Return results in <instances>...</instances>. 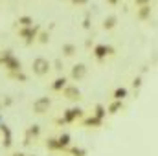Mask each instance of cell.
I'll return each instance as SVG.
<instances>
[{"label": "cell", "instance_id": "obj_1", "mask_svg": "<svg viewBox=\"0 0 158 156\" xmlns=\"http://www.w3.org/2000/svg\"><path fill=\"white\" fill-rule=\"evenodd\" d=\"M31 70H33V74L35 76H46L50 70H52V63L48 61V59H44V57H37V59H33V63H31Z\"/></svg>", "mask_w": 158, "mask_h": 156}, {"label": "cell", "instance_id": "obj_2", "mask_svg": "<svg viewBox=\"0 0 158 156\" xmlns=\"http://www.w3.org/2000/svg\"><path fill=\"white\" fill-rule=\"evenodd\" d=\"M39 31H40V28L33 24V26H28V28H20L19 30V35L26 40V44H31L33 40H37V33Z\"/></svg>", "mask_w": 158, "mask_h": 156}, {"label": "cell", "instance_id": "obj_3", "mask_svg": "<svg viewBox=\"0 0 158 156\" xmlns=\"http://www.w3.org/2000/svg\"><path fill=\"white\" fill-rule=\"evenodd\" d=\"M83 116H85V110L79 109V107H74V109H68V110L63 112V117L59 119V123H72V121H76Z\"/></svg>", "mask_w": 158, "mask_h": 156}, {"label": "cell", "instance_id": "obj_4", "mask_svg": "<svg viewBox=\"0 0 158 156\" xmlns=\"http://www.w3.org/2000/svg\"><path fill=\"white\" fill-rule=\"evenodd\" d=\"M50 107H52V99L50 97H39V99H35L33 101V112L35 114H46L48 110H50Z\"/></svg>", "mask_w": 158, "mask_h": 156}, {"label": "cell", "instance_id": "obj_5", "mask_svg": "<svg viewBox=\"0 0 158 156\" xmlns=\"http://www.w3.org/2000/svg\"><path fill=\"white\" fill-rule=\"evenodd\" d=\"M61 92H63L64 99H68V101H79L81 99V90H79L76 84H66Z\"/></svg>", "mask_w": 158, "mask_h": 156}, {"label": "cell", "instance_id": "obj_6", "mask_svg": "<svg viewBox=\"0 0 158 156\" xmlns=\"http://www.w3.org/2000/svg\"><path fill=\"white\" fill-rule=\"evenodd\" d=\"M114 53V48L112 46H107V44H98V46H94V57L98 59V61H103L107 55H112Z\"/></svg>", "mask_w": 158, "mask_h": 156}, {"label": "cell", "instance_id": "obj_7", "mask_svg": "<svg viewBox=\"0 0 158 156\" xmlns=\"http://www.w3.org/2000/svg\"><path fill=\"white\" fill-rule=\"evenodd\" d=\"M86 76V66L85 64H74L72 66V72H70V77L74 79V81H81V79Z\"/></svg>", "mask_w": 158, "mask_h": 156}, {"label": "cell", "instance_id": "obj_8", "mask_svg": "<svg viewBox=\"0 0 158 156\" xmlns=\"http://www.w3.org/2000/svg\"><path fill=\"white\" fill-rule=\"evenodd\" d=\"M149 17H151V4L140 6L138 11H136V18H138V20H147Z\"/></svg>", "mask_w": 158, "mask_h": 156}, {"label": "cell", "instance_id": "obj_9", "mask_svg": "<svg viewBox=\"0 0 158 156\" xmlns=\"http://www.w3.org/2000/svg\"><path fill=\"white\" fill-rule=\"evenodd\" d=\"M70 134L68 132H63L59 138H57V145H59V151H66L68 147H70Z\"/></svg>", "mask_w": 158, "mask_h": 156}, {"label": "cell", "instance_id": "obj_10", "mask_svg": "<svg viewBox=\"0 0 158 156\" xmlns=\"http://www.w3.org/2000/svg\"><path fill=\"white\" fill-rule=\"evenodd\" d=\"M101 125H103V119H99V117H96V116H90V117L83 119V127H94V129H98Z\"/></svg>", "mask_w": 158, "mask_h": 156}, {"label": "cell", "instance_id": "obj_11", "mask_svg": "<svg viewBox=\"0 0 158 156\" xmlns=\"http://www.w3.org/2000/svg\"><path fill=\"white\" fill-rule=\"evenodd\" d=\"M66 84H68V79L64 77V76H63V77H57L52 83V90H53V92H61Z\"/></svg>", "mask_w": 158, "mask_h": 156}, {"label": "cell", "instance_id": "obj_12", "mask_svg": "<svg viewBox=\"0 0 158 156\" xmlns=\"http://www.w3.org/2000/svg\"><path fill=\"white\" fill-rule=\"evenodd\" d=\"M116 24H118V17H116V15H109V17H105V20H103V28H105V30H114Z\"/></svg>", "mask_w": 158, "mask_h": 156}, {"label": "cell", "instance_id": "obj_13", "mask_svg": "<svg viewBox=\"0 0 158 156\" xmlns=\"http://www.w3.org/2000/svg\"><path fill=\"white\" fill-rule=\"evenodd\" d=\"M121 109H123V101H119V99H114V101L109 105L107 112H109V114H118Z\"/></svg>", "mask_w": 158, "mask_h": 156}, {"label": "cell", "instance_id": "obj_14", "mask_svg": "<svg viewBox=\"0 0 158 156\" xmlns=\"http://www.w3.org/2000/svg\"><path fill=\"white\" fill-rule=\"evenodd\" d=\"M63 53L66 55V57H74L76 53H77V48H76V44H63Z\"/></svg>", "mask_w": 158, "mask_h": 156}, {"label": "cell", "instance_id": "obj_15", "mask_svg": "<svg viewBox=\"0 0 158 156\" xmlns=\"http://www.w3.org/2000/svg\"><path fill=\"white\" fill-rule=\"evenodd\" d=\"M17 24H20V28H28V26H33V18L28 15H22V17H19Z\"/></svg>", "mask_w": 158, "mask_h": 156}, {"label": "cell", "instance_id": "obj_16", "mask_svg": "<svg viewBox=\"0 0 158 156\" xmlns=\"http://www.w3.org/2000/svg\"><path fill=\"white\" fill-rule=\"evenodd\" d=\"M94 116L99 117V119H103V117L107 116V109H105L101 103H98V105H96V109H94Z\"/></svg>", "mask_w": 158, "mask_h": 156}, {"label": "cell", "instance_id": "obj_17", "mask_svg": "<svg viewBox=\"0 0 158 156\" xmlns=\"http://www.w3.org/2000/svg\"><path fill=\"white\" fill-rule=\"evenodd\" d=\"M127 88H123V86H118L116 90H114V99H119V101H123L125 97H127Z\"/></svg>", "mask_w": 158, "mask_h": 156}, {"label": "cell", "instance_id": "obj_18", "mask_svg": "<svg viewBox=\"0 0 158 156\" xmlns=\"http://www.w3.org/2000/svg\"><path fill=\"white\" fill-rule=\"evenodd\" d=\"M46 149H48V151H59L57 138H48V140H46Z\"/></svg>", "mask_w": 158, "mask_h": 156}, {"label": "cell", "instance_id": "obj_19", "mask_svg": "<svg viewBox=\"0 0 158 156\" xmlns=\"http://www.w3.org/2000/svg\"><path fill=\"white\" fill-rule=\"evenodd\" d=\"M26 132H28V134H30V136L35 140V138H39V136H40V127H39V125H31V127H30Z\"/></svg>", "mask_w": 158, "mask_h": 156}, {"label": "cell", "instance_id": "obj_20", "mask_svg": "<svg viewBox=\"0 0 158 156\" xmlns=\"http://www.w3.org/2000/svg\"><path fill=\"white\" fill-rule=\"evenodd\" d=\"M9 77L17 79V81H28V77H26V74H22V70H19V72H9Z\"/></svg>", "mask_w": 158, "mask_h": 156}, {"label": "cell", "instance_id": "obj_21", "mask_svg": "<svg viewBox=\"0 0 158 156\" xmlns=\"http://www.w3.org/2000/svg\"><path fill=\"white\" fill-rule=\"evenodd\" d=\"M37 39H39L40 44H48L50 42V33L48 31H39L37 33Z\"/></svg>", "mask_w": 158, "mask_h": 156}, {"label": "cell", "instance_id": "obj_22", "mask_svg": "<svg viewBox=\"0 0 158 156\" xmlns=\"http://www.w3.org/2000/svg\"><path fill=\"white\" fill-rule=\"evenodd\" d=\"M66 151H70L72 156H86V151H85V149H81V147H72V149L68 147Z\"/></svg>", "mask_w": 158, "mask_h": 156}, {"label": "cell", "instance_id": "obj_23", "mask_svg": "<svg viewBox=\"0 0 158 156\" xmlns=\"http://www.w3.org/2000/svg\"><path fill=\"white\" fill-rule=\"evenodd\" d=\"M13 145V138L11 136H2V147L4 149H11Z\"/></svg>", "mask_w": 158, "mask_h": 156}, {"label": "cell", "instance_id": "obj_24", "mask_svg": "<svg viewBox=\"0 0 158 156\" xmlns=\"http://www.w3.org/2000/svg\"><path fill=\"white\" fill-rule=\"evenodd\" d=\"M0 132H2V136H11V129L6 123H0Z\"/></svg>", "mask_w": 158, "mask_h": 156}, {"label": "cell", "instance_id": "obj_25", "mask_svg": "<svg viewBox=\"0 0 158 156\" xmlns=\"http://www.w3.org/2000/svg\"><path fill=\"white\" fill-rule=\"evenodd\" d=\"M132 86H134V88H140V86H142V77H134V81H132Z\"/></svg>", "mask_w": 158, "mask_h": 156}, {"label": "cell", "instance_id": "obj_26", "mask_svg": "<svg viewBox=\"0 0 158 156\" xmlns=\"http://www.w3.org/2000/svg\"><path fill=\"white\" fill-rule=\"evenodd\" d=\"M134 4L140 7V6H145V4H151V0H134Z\"/></svg>", "mask_w": 158, "mask_h": 156}, {"label": "cell", "instance_id": "obj_27", "mask_svg": "<svg viewBox=\"0 0 158 156\" xmlns=\"http://www.w3.org/2000/svg\"><path fill=\"white\" fill-rule=\"evenodd\" d=\"M53 66H55V70H63V63H61V59H57V61L53 63Z\"/></svg>", "mask_w": 158, "mask_h": 156}, {"label": "cell", "instance_id": "obj_28", "mask_svg": "<svg viewBox=\"0 0 158 156\" xmlns=\"http://www.w3.org/2000/svg\"><path fill=\"white\" fill-rule=\"evenodd\" d=\"M83 28H85V30H88V28H90V18H88V17L83 20Z\"/></svg>", "mask_w": 158, "mask_h": 156}, {"label": "cell", "instance_id": "obj_29", "mask_svg": "<svg viewBox=\"0 0 158 156\" xmlns=\"http://www.w3.org/2000/svg\"><path fill=\"white\" fill-rule=\"evenodd\" d=\"M72 2H74L76 6H85V4H86L88 0H72Z\"/></svg>", "mask_w": 158, "mask_h": 156}, {"label": "cell", "instance_id": "obj_30", "mask_svg": "<svg viewBox=\"0 0 158 156\" xmlns=\"http://www.w3.org/2000/svg\"><path fill=\"white\" fill-rule=\"evenodd\" d=\"M107 4H109V6H116V4H118V0H107Z\"/></svg>", "mask_w": 158, "mask_h": 156}, {"label": "cell", "instance_id": "obj_31", "mask_svg": "<svg viewBox=\"0 0 158 156\" xmlns=\"http://www.w3.org/2000/svg\"><path fill=\"white\" fill-rule=\"evenodd\" d=\"M11 156H26V154H24V153H19V151H17V153H13Z\"/></svg>", "mask_w": 158, "mask_h": 156}, {"label": "cell", "instance_id": "obj_32", "mask_svg": "<svg viewBox=\"0 0 158 156\" xmlns=\"http://www.w3.org/2000/svg\"><path fill=\"white\" fill-rule=\"evenodd\" d=\"M0 109H2V105H0Z\"/></svg>", "mask_w": 158, "mask_h": 156}, {"label": "cell", "instance_id": "obj_33", "mask_svg": "<svg viewBox=\"0 0 158 156\" xmlns=\"http://www.w3.org/2000/svg\"><path fill=\"white\" fill-rule=\"evenodd\" d=\"M0 53H2V51H0Z\"/></svg>", "mask_w": 158, "mask_h": 156}]
</instances>
